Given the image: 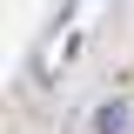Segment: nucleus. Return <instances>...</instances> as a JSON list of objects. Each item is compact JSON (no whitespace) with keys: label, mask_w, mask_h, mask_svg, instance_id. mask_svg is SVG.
Listing matches in <instances>:
<instances>
[{"label":"nucleus","mask_w":134,"mask_h":134,"mask_svg":"<svg viewBox=\"0 0 134 134\" xmlns=\"http://www.w3.org/2000/svg\"><path fill=\"white\" fill-rule=\"evenodd\" d=\"M134 127V107H127V100H100V107H94V134H127Z\"/></svg>","instance_id":"1"}]
</instances>
